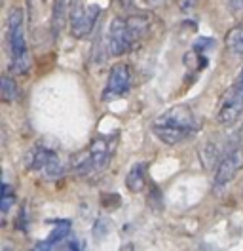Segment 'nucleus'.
Listing matches in <instances>:
<instances>
[{
    "label": "nucleus",
    "mask_w": 243,
    "mask_h": 251,
    "mask_svg": "<svg viewBox=\"0 0 243 251\" xmlns=\"http://www.w3.org/2000/svg\"><path fill=\"white\" fill-rule=\"evenodd\" d=\"M197 129H199V118L188 105H175L164 110L152 122V133L167 147H175L188 141L194 133H197Z\"/></svg>",
    "instance_id": "nucleus-1"
},
{
    "label": "nucleus",
    "mask_w": 243,
    "mask_h": 251,
    "mask_svg": "<svg viewBox=\"0 0 243 251\" xmlns=\"http://www.w3.org/2000/svg\"><path fill=\"white\" fill-rule=\"evenodd\" d=\"M243 168V151L240 147H234L224 152V156L220 158L217 173H215V187H224L228 183L234 181V177Z\"/></svg>",
    "instance_id": "nucleus-8"
},
{
    "label": "nucleus",
    "mask_w": 243,
    "mask_h": 251,
    "mask_svg": "<svg viewBox=\"0 0 243 251\" xmlns=\"http://www.w3.org/2000/svg\"><path fill=\"white\" fill-rule=\"evenodd\" d=\"M146 185V164L145 162H137L131 166V170L125 175V187L129 192H141Z\"/></svg>",
    "instance_id": "nucleus-10"
},
{
    "label": "nucleus",
    "mask_w": 243,
    "mask_h": 251,
    "mask_svg": "<svg viewBox=\"0 0 243 251\" xmlns=\"http://www.w3.org/2000/svg\"><path fill=\"white\" fill-rule=\"evenodd\" d=\"M150 21L145 16L114 17L108 27V50L112 55H123L146 36Z\"/></svg>",
    "instance_id": "nucleus-2"
},
{
    "label": "nucleus",
    "mask_w": 243,
    "mask_h": 251,
    "mask_svg": "<svg viewBox=\"0 0 243 251\" xmlns=\"http://www.w3.org/2000/svg\"><path fill=\"white\" fill-rule=\"evenodd\" d=\"M131 82H133L131 67L127 63H116L110 69V73H108L103 99H114V97L125 95L129 92V88H131Z\"/></svg>",
    "instance_id": "nucleus-7"
},
{
    "label": "nucleus",
    "mask_w": 243,
    "mask_h": 251,
    "mask_svg": "<svg viewBox=\"0 0 243 251\" xmlns=\"http://www.w3.org/2000/svg\"><path fill=\"white\" fill-rule=\"evenodd\" d=\"M14 204H15V196H14V192H12V187H10L8 183H4V185H2V200H0V209H2V213L6 215V213L12 209Z\"/></svg>",
    "instance_id": "nucleus-14"
},
{
    "label": "nucleus",
    "mask_w": 243,
    "mask_h": 251,
    "mask_svg": "<svg viewBox=\"0 0 243 251\" xmlns=\"http://www.w3.org/2000/svg\"><path fill=\"white\" fill-rule=\"evenodd\" d=\"M232 12H243V0H230Z\"/></svg>",
    "instance_id": "nucleus-16"
},
{
    "label": "nucleus",
    "mask_w": 243,
    "mask_h": 251,
    "mask_svg": "<svg viewBox=\"0 0 243 251\" xmlns=\"http://www.w3.org/2000/svg\"><path fill=\"white\" fill-rule=\"evenodd\" d=\"M0 95L6 103H14L19 97V88H17V82H15L12 76L4 75L2 80H0Z\"/></svg>",
    "instance_id": "nucleus-13"
},
{
    "label": "nucleus",
    "mask_w": 243,
    "mask_h": 251,
    "mask_svg": "<svg viewBox=\"0 0 243 251\" xmlns=\"http://www.w3.org/2000/svg\"><path fill=\"white\" fill-rule=\"evenodd\" d=\"M243 112V69L232 86L226 90V94L220 99V107L217 112V120L222 126H232L240 120Z\"/></svg>",
    "instance_id": "nucleus-6"
},
{
    "label": "nucleus",
    "mask_w": 243,
    "mask_h": 251,
    "mask_svg": "<svg viewBox=\"0 0 243 251\" xmlns=\"http://www.w3.org/2000/svg\"><path fill=\"white\" fill-rule=\"evenodd\" d=\"M69 8H67V0H55L53 2V14H51V29H53V36L57 38L61 27L65 23V16H67Z\"/></svg>",
    "instance_id": "nucleus-12"
},
{
    "label": "nucleus",
    "mask_w": 243,
    "mask_h": 251,
    "mask_svg": "<svg viewBox=\"0 0 243 251\" xmlns=\"http://www.w3.org/2000/svg\"><path fill=\"white\" fill-rule=\"evenodd\" d=\"M101 16L99 4H88L82 0H71L69 4V23L71 32L76 38H86L97 25V19Z\"/></svg>",
    "instance_id": "nucleus-4"
},
{
    "label": "nucleus",
    "mask_w": 243,
    "mask_h": 251,
    "mask_svg": "<svg viewBox=\"0 0 243 251\" xmlns=\"http://www.w3.org/2000/svg\"><path fill=\"white\" fill-rule=\"evenodd\" d=\"M57 156V152L53 149L48 147H34L30 149L29 156H27V170H34V172H44V168Z\"/></svg>",
    "instance_id": "nucleus-9"
},
{
    "label": "nucleus",
    "mask_w": 243,
    "mask_h": 251,
    "mask_svg": "<svg viewBox=\"0 0 243 251\" xmlns=\"http://www.w3.org/2000/svg\"><path fill=\"white\" fill-rule=\"evenodd\" d=\"M224 44L228 51L234 55H243V21L238 23L234 29H230L224 36Z\"/></svg>",
    "instance_id": "nucleus-11"
},
{
    "label": "nucleus",
    "mask_w": 243,
    "mask_h": 251,
    "mask_svg": "<svg viewBox=\"0 0 243 251\" xmlns=\"http://www.w3.org/2000/svg\"><path fill=\"white\" fill-rule=\"evenodd\" d=\"M118 145V135H106V137H97L93 139L86 152V156L82 160V164H78V172L80 173H90L103 170L108 166L110 158L114 154V149Z\"/></svg>",
    "instance_id": "nucleus-5"
},
{
    "label": "nucleus",
    "mask_w": 243,
    "mask_h": 251,
    "mask_svg": "<svg viewBox=\"0 0 243 251\" xmlns=\"http://www.w3.org/2000/svg\"><path fill=\"white\" fill-rule=\"evenodd\" d=\"M6 48L10 55V71L14 75H25L30 69V53L25 40L23 10L14 8L6 19Z\"/></svg>",
    "instance_id": "nucleus-3"
},
{
    "label": "nucleus",
    "mask_w": 243,
    "mask_h": 251,
    "mask_svg": "<svg viewBox=\"0 0 243 251\" xmlns=\"http://www.w3.org/2000/svg\"><path fill=\"white\" fill-rule=\"evenodd\" d=\"M196 4H197V0H181V10L188 12V10H192Z\"/></svg>",
    "instance_id": "nucleus-15"
}]
</instances>
